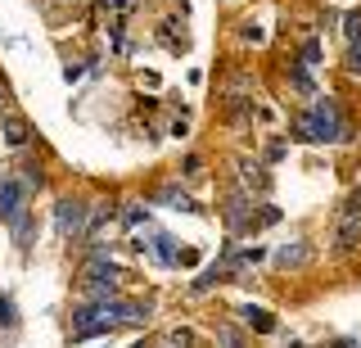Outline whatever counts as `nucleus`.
<instances>
[{
	"instance_id": "0eeeda50",
	"label": "nucleus",
	"mask_w": 361,
	"mask_h": 348,
	"mask_svg": "<svg viewBox=\"0 0 361 348\" xmlns=\"http://www.w3.org/2000/svg\"><path fill=\"white\" fill-rule=\"evenodd\" d=\"M226 222H231L235 231H248L253 222H262V217H253V199H248V195H231V199H226Z\"/></svg>"
},
{
	"instance_id": "b1692460",
	"label": "nucleus",
	"mask_w": 361,
	"mask_h": 348,
	"mask_svg": "<svg viewBox=\"0 0 361 348\" xmlns=\"http://www.w3.org/2000/svg\"><path fill=\"white\" fill-rule=\"evenodd\" d=\"M0 104H5V86H0Z\"/></svg>"
},
{
	"instance_id": "39448f33",
	"label": "nucleus",
	"mask_w": 361,
	"mask_h": 348,
	"mask_svg": "<svg viewBox=\"0 0 361 348\" xmlns=\"http://www.w3.org/2000/svg\"><path fill=\"white\" fill-rule=\"evenodd\" d=\"M23 199H27V181H14V176L0 181V222H18L23 212H27Z\"/></svg>"
},
{
	"instance_id": "7ed1b4c3",
	"label": "nucleus",
	"mask_w": 361,
	"mask_h": 348,
	"mask_svg": "<svg viewBox=\"0 0 361 348\" xmlns=\"http://www.w3.org/2000/svg\"><path fill=\"white\" fill-rule=\"evenodd\" d=\"M118 267L109 263V253H95L86 263V272H82V294H90V299H113L118 294Z\"/></svg>"
},
{
	"instance_id": "20e7f679",
	"label": "nucleus",
	"mask_w": 361,
	"mask_h": 348,
	"mask_svg": "<svg viewBox=\"0 0 361 348\" xmlns=\"http://www.w3.org/2000/svg\"><path fill=\"white\" fill-rule=\"evenodd\" d=\"M86 227H90V204L63 195L59 204H54V231H59V240H82Z\"/></svg>"
},
{
	"instance_id": "9d476101",
	"label": "nucleus",
	"mask_w": 361,
	"mask_h": 348,
	"mask_svg": "<svg viewBox=\"0 0 361 348\" xmlns=\"http://www.w3.org/2000/svg\"><path fill=\"white\" fill-rule=\"evenodd\" d=\"M302 263H312V244H285V249H280L276 253V267H285V272H289V267H302Z\"/></svg>"
},
{
	"instance_id": "2eb2a0df",
	"label": "nucleus",
	"mask_w": 361,
	"mask_h": 348,
	"mask_svg": "<svg viewBox=\"0 0 361 348\" xmlns=\"http://www.w3.org/2000/svg\"><path fill=\"white\" fill-rule=\"evenodd\" d=\"M9 227H14V235H18V249H27L32 244V212H23V217L9 222Z\"/></svg>"
},
{
	"instance_id": "4be33fe9",
	"label": "nucleus",
	"mask_w": 361,
	"mask_h": 348,
	"mask_svg": "<svg viewBox=\"0 0 361 348\" xmlns=\"http://www.w3.org/2000/svg\"><path fill=\"white\" fill-rule=\"evenodd\" d=\"M122 217H127V227H140V222H145V208H127Z\"/></svg>"
},
{
	"instance_id": "423d86ee",
	"label": "nucleus",
	"mask_w": 361,
	"mask_h": 348,
	"mask_svg": "<svg viewBox=\"0 0 361 348\" xmlns=\"http://www.w3.org/2000/svg\"><path fill=\"white\" fill-rule=\"evenodd\" d=\"M357 244H361V204L353 199L338 217V249H357Z\"/></svg>"
},
{
	"instance_id": "ddd939ff",
	"label": "nucleus",
	"mask_w": 361,
	"mask_h": 348,
	"mask_svg": "<svg viewBox=\"0 0 361 348\" xmlns=\"http://www.w3.org/2000/svg\"><path fill=\"white\" fill-rule=\"evenodd\" d=\"M5 145H14V150H18V145H27V122L9 118V122H5Z\"/></svg>"
},
{
	"instance_id": "4468645a",
	"label": "nucleus",
	"mask_w": 361,
	"mask_h": 348,
	"mask_svg": "<svg viewBox=\"0 0 361 348\" xmlns=\"http://www.w3.org/2000/svg\"><path fill=\"white\" fill-rule=\"evenodd\" d=\"M289 82L298 86L302 95H316V86H312V77H307V64H293V68H289Z\"/></svg>"
},
{
	"instance_id": "5701e85b",
	"label": "nucleus",
	"mask_w": 361,
	"mask_h": 348,
	"mask_svg": "<svg viewBox=\"0 0 361 348\" xmlns=\"http://www.w3.org/2000/svg\"><path fill=\"white\" fill-rule=\"evenodd\" d=\"M353 199H357V204H361V186H357V195H353Z\"/></svg>"
},
{
	"instance_id": "aec40b11",
	"label": "nucleus",
	"mask_w": 361,
	"mask_h": 348,
	"mask_svg": "<svg viewBox=\"0 0 361 348\" xmlns=\"http://www.w3.org/2000/svg\"><path fill=\"white\" fill-rule=\"evenodd\" d=\"M172 348H195V330L176 325V330H172Z\"/></svg>"
},
{
	"instance_id": "6ab92c4d",
	"label": "nucleus",
	"mask_w": 361,
	"mask_h": 348,
	"mask_svg": "<svg viewBox=\"0 0 361 348\" xmlns=\"http://www.w3.org/2000/svg\"><path fill=\"white\" fill-rule=\"evenodd\" d=\"M343 32H348V41H361V14H357V9L343 14Z\"/></svg>"
},
{
	"instance_id": "1a4fd4ad",
	"label": "nucleus",
	"mask_w": 361,
	"mask_h": 348,
	"mask_svg": "<svg viewBox=\"0 0 361 348\" xmlns=\"http://www.w3.org/2000/svg\"><path fill=\"white\" fill-rule=\"evenodd\" d=\"M240 317H244L248 330H257V335H271V330H276V317H271L267 308H257V303H244V308H240Z\"/></svg>"
},
{
	"instance_id": "f257e3e1",
	"label": "nucleus",
	"mask_w": 361,
	"mask_h": 348,
	"mask_svg": "<svg viewBox=\"0 0 361 348\" xmlns=\"http://www.w3.org/2000/svg\"><path fill=\"white\" fill-rule=\"evenodd\" d=\"M149 321V303H135V299H95L82 303L73 312V340H90V335H109L118 325H145Z\"/></svg>"
},
{
	"instance_id": "9b49d317",
	"label": "nucleus",
	"mask_w": 361,
	"mask_h": 348,
	"mask_svg": "<svg viewBox=\"0 0 361 348\" xmlns=\"http://www.w3.org/2000/svg\"><path fill=\"white\" fill-rule=\"evenodd\" d=\"M149 244H154V253L163 258L167 267H176V263H180V253H176V240H172V235H154Z\"/></svg>"
},
{
	"instance_id": "6e6552de",
	"label": "nucleus",
	"mask_w": 361,
	"mask_h": 348,
	"mask_svg": "<svg viewBox=\"0 0 361 348\" xmlns=\"http://www.w3.org/2000/svg\"><path fill=\"white\" fill-rule=\"evenodd\" d=\"M235 167H240V181H244V190H257V195H267V190H271V176L262 172V163H248V159H240Z\"/></svg>"
},
{
	"instance_id": "a211bd4d",
	"label": "nucleus",
	"mask_w": 361,
	"mask_h": 348,
	"mask_svg": "<svg viewBox=\"0 0 361 348\" xmlns=\"http://www.w3.org/2000/svg\"><path fill=\"white\" fill-rule=\"evenodd\" d=\"M18 321V312H14V299L9 294H0V325H14Z\"/></svg>"
},
{
	"instance_id": "f03ea898",
	"label": "nucleus",
	"mask_w": 361,
	"mask_h": 348,
	"mask_svg": "<svg viewBox=\"0 0 361 348\" xmlns=\"http://www.w3.org/2000/svg\"><path fill=\"white\" fill-rule=\"evenodd\" d=\"M293 136L307 140V145H334V140H343V118H338V104H334L330 95H321L307 114H298V122H293Z\"/></svg>"
},
{
	"instance_id": "412c9836",
	"label": "nucleus",
	"mask_w": 361,
	"mask_h": 348,
	"mask_svg": "<svg viewBox=\"0 0 361 348\" xmlns=\"http://www.w3.org/2000/svg\"><path fill=\"white\" fill-rule=\"evenodd\" d=\"M348 73H361V41H348Z\"/></svg>"
},
{
	"instance_id": "dca6fc26",
	"label": "nucleus",
	"mask_w": 361,
	"mask_h": 348,
	"mask_svg": "<svg viewBox=\"0 0 361 348\" xmlns=\"http://www.w3.org/2000/svg\"><path fill=\"white\" fill-rule=\"evenodd\" d=\"M298 64H307V68H312V64H321V41H316V37H307V41H302V50H298Z\"/></svg>"
},
{
	"instance_id": "f3484780",
	"label": "nucleus",
	"mask_w": 361,
	"mask_h": 348,
	"mask_svg": "<svg viewBox=\"0 0 361 348\" xmlns=\"http://www.w3.org/2000/svg\"><path fill=\"white\" fill-rule=\"evenodd\" d=\"M217 344L221 348H244V335L235 330V325H217Z\"/></svg>"
},
{
	"instance_id": "f8f14e48",
	"label": "nucleus",
	"mask_w": 361,
	"mask_h": 348,
	"mask_svg": "<svg viewBox=\"0 0 361 348\" xmlns=\"http://www.w3.org/2000/svg\"><path fill=\"white\" fill-rule=\"evenodd\" d=\"M163 204H167V208H185V212H195V208H199V204H195V199H190V195H185V190H172V186H167V190H163Z\"/></svg>"
}]
</instances>
